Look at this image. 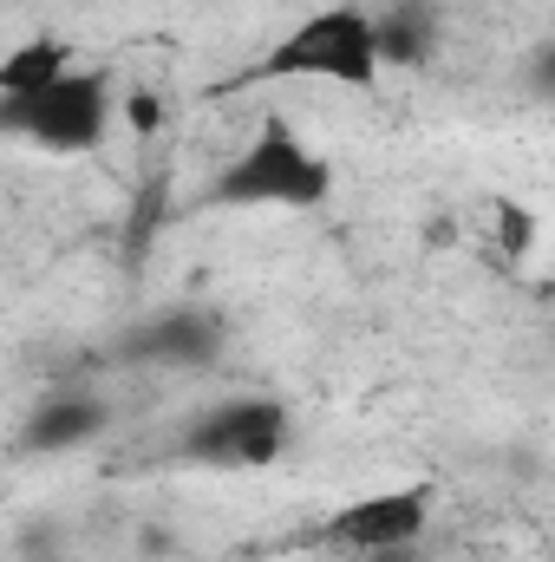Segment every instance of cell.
<instances>
[{"instance_id": "6da1fadb", "label": "cell", "mask_w": 555, "mask_h": 562, "mask_svg": "<svg viewBox=\"0 0 555 562\" xmlns=\"http://www.w3.org/2000/svg\"><path fill=\"white\" fill-rule=\"evenodd\" d=\"M209 196L223 210H320L333 196V164L301 138L287 119H262L256 138L242 144L223 177L209 183Z\"/></svg>"}, {"instance_id": "7a4b0ae2", "label": "cell", "mask_w": 555, "mask_h": 562, "mask_svg": "<svg viewBox=\"0 0 555 562\" xmlns=\"http://www.w3.org/2000/svg\"><path fill=\"white\" fill-rule=\"evenodd\" d=\"M249 79H333L353 92L380 86V40H373V13L366 7H314L307 20H294L275 46L249 66Z\"/></svg>"}, {"instance_id": "3957f363", "label": "cell", "mask_w": 555, "mask_h": 562, "mask_svg": "<svg viewBox=\"0 0 555 562\" xmlns=\"http://www.w3.org/2000/svg\"><path fill=\"white\" fill-rule=\"evenodd\" d=\"M0 138H20L53 157L99 150L112 138V79L92 66H72L26 99H0Z\"/></svg>"}, {"instance_id": "277c9868", "label": "cell", "mask_w": 555, "mask_h": 562, "mask_svg": "<svg viewBox=\"0 0 555 562\" xmlns=\"http://www.w3.org/2000/svg\"><path fill=\"white\" fill-rule=\"evenodd\" d=\"M287 438H294L287 406L269 400V393H242V400L209 406L183 431V458L203 464V471H262L287 451Z\"/></svg>"}, {"instance_id": "5b68a950", "label": "cell", "mask_w": 555, "mask_h": 562, "mask_svg": "<svg viewBox=\"0 0 555 562\" xmlns=\"http://www.w3.org/2000/svg\"><path fill=\"white\" fill-rule=\"evenodd\" d=\"M424 524H431V484H393V491H366V497L340 504V510L320 524V543L380 557V550L418 543Z\"/></svg>"}, {"instance_id": "8992f818", "label": "cell", "mask_w": 555, "mask_h": 562, "mask_svg": "<svg viewBox=\"0 0 555 562\" xmlns=\"http://www.w3.org/2000/svg\"><path fill=\"white\" fill-rule=\"evenodd\" d=\"M132 360H170V367H203L223 353V327L203 314V307H170L157 321H144L138 334L125 340Z\"/></svg>"}, {"instance_id": "52a82bcc", "label": "cell", "mask_w": 555, "mask_h": 562, "mask_svg": "<svg viewBox=\"0 0 555 562\" xmlns=\"http://www.w3.org/2000/svg\"><path fill=\"white\" fill-rule=\"evenodd\" d=\"M105 400L99 393H53V400H39L33 406V419H26V451H39V458H59V451H79V445H92L99 431H105Z\"/></svg>"}, {"instance_id": "ba28073f", "label": "cell", "mask_w": 555, "mask_h": 562, "mask_svg": "<svg viewBox=\"0 0 555 562\" xmlns=\"http://www.w3.org/2000/svg\"><path fill=\"white\" fill-rule=\"evenodd\" d=\"M72 66H79V59H72V46H66V40L33 33V40H20L13 53H0V99H26V92L53 86L59 72H72Z\"/></svg>"}, {"instance_id": "9c48e42d", "label": "cell", "mask_w": 555, "mask_h": 562, "mask_svg": "<svg viewBox=\"0 0 555 562\" xmlns=\"http://www.w3.org/2000/svg\"><path fill=\"white\" fill-rule=\"evenodd\" d=\"M373 40H380V66L393 59V66H418L424 59V46H431V20L424 13H386V20H373Z\"/></svg>"}, {"instance_id": "30bf717a", "label": "cell", "mask_w": 555, "mask_h": 562, "mask_svg": "<svg viewBox=\"0 0 555 562\" xmlns=\"http://www.w3.org/2000/svg\"><path fill=\"white\" fill-rule=\"evenodd\" d=\"M125 119H132V125H138V132H157V99H150V92H138V99H132V112H125Z\"/></svg>"}]
</instances>
